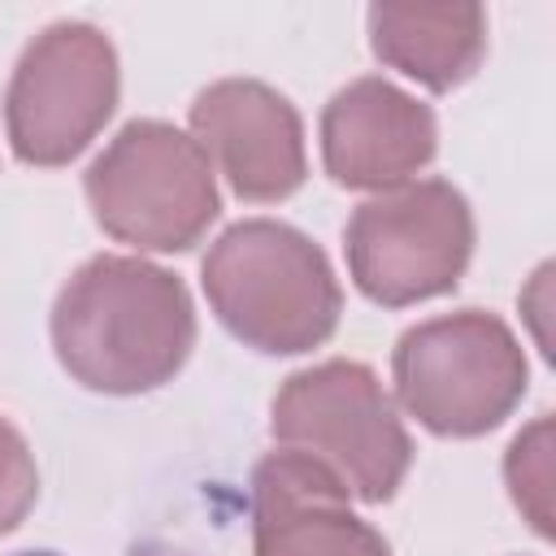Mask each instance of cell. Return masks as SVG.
<instances>
[{"label": "cell", "instance_id": "1", "mask_svg": "<svg viewBox=\"0 0 556 556\" xmlns=\"http://www.w3.org/2000/svg\"><path fill=\"white\" fill-rule=\"evenodd\" d=\"M52 343L91 391L135 395L178 374L195 343L187 287L139 256H91L56 295Z\"/></svg>", "mask_w": 556, "mask_h": 556}, {"label": "cell", "instance_id": "2", "mask_svg": "<svg viewBox=\"0 0 556 556\" xmlns=\"http://www.w3.org/2000/svg\"><path fill=\"white\" fill-rule=\"evenodd\" d=\"M204 291L213 313L261 352L317 348L343 308L321 248L269 217L239 222L213 243Z\"/></svg>", "mask_w": 556, "mask_h": 556}, {"label": "cell", "instance_id": "3", "mask_svg": "<svg viewBox=\"0 0 556 556\" xmlns=\"http://www.w3.org/2000/svg\"><path fill=\"white\" fill-rule=\"evenodd\" d=\"M96 222L135 248L182 252L217 217L208 152L169 122H130L87 169Z\"/></svg>", "mask_w": 556, "mask_h": 556}, {"label": "cell", "instance_id": "4", "mask_svg": "<svg viewBox=\"0 0 556 556\" xmlns=\"http://www.w3.org/2000/svg\"><path fill=\"white\" fill-rule=\"evenodd\" d=\"M274 434L282 447L326 465L348 495L382 504L408 473L413 443L378 387L356 361H326L287 378L274 400Z\"/></svg>", "mask_w": 556, "mask_h": 556}, {"label": "cell", "instance_id": "5", "mask_svg": "<svg viewBox=\"0 0 556 556\" xmlns=\"http://www.w3.org/2000/svg\"><path fill=\"white\" fill-rule=\"evenodd\" d=\"M395 391L434 434H482L526 391V361L500 317L452 313L413 326L395 348Z\"/></svg>", "mask_w": 556, "mask_h": 556}, {"label": "cell", "instance_id": "6", "mask_svg": "<svg viewBox=\"0 0 556 556\" xmlns=\"http://www.w3.org/2000/svg\"><path fill=\"white\" fill-rule=\"evenodd\" d=\"M473 248V217L452 182H404L365 200L348 222V265L378 304H413L447 291Z\"/></svg>", "mask_w": 556, "mask_h": 556}, {"label": "cell", "instance_id": "7", "mask_svg": "<svg viewBox=\"0 0 556 556\" xmlns=\"http://www.w3.org/2000/svg\"><path fill=\"white\" fill-rule=\"evenodd\" d=\"M117 100L113 43L87 22H56L22 52L9 83V139L30 165H65Z\"/></svg>", "mask_w": 556, "mask_h": 556}, {"label": "cell", "instance_id": "8", "mask_svg": "<svg viewBox=\"0 0 556 556\" xmlns=\"http://www.w3.org/2000/svg\"><path fill=\"white\" fill-rule=\"evenodd\" d=\"M195 143L217 156L230 187L248 200H282L304 182V139L295 109L252 78H226L191 104Z\"/></svg>", "mask_w": 556, "mask_h": 556}, {"label": "cell", "instance_id": "9", "mask_svg": "<svg viewBox=\"0 0 556 556\" xmlns=\"http://www.w3.org/2000/svg\"><path fill=\"white\" fill-rule=\"evenodd\" d=\"M256 556H391L348 508V486L304 452H269L252 473Z\"/></svg>", "mask_w": 556, "mask_h": 556}, {"label": "cell", "instance_id": "10", "mask_svg": "<svg viewBox=\"0 0 556 556\" xmlns=\"http://www.w3.org/2000/svg\"><path fill=\"white\" fill-rule=\"evenodd\" d=\"M321 152L343 187H395L434 156V117L400 87L356 78L321 113Z\"/></svg>", "mask_w": 556, "mask_h": 556}, {"label": "cell", "instance_id": "11", "mask_svg": "<svg viewBox=\"0 0 556 556\" xmlns=\"http://www.w3.org/2000/svg\"><path fill=\"white\" fill-rule=\"evenodd\" d=\"M369 30L382 61L434 91L469 78L486 43L478 4H374Z\"/></svg>", "mask_w": 556, "mask_h": 556}, {"label": "cell", "instance_id": "12", "mask_svg": "<svg viewBox=\"0 0 556 556\" xmlns=\"http://www.w3.org/2000/svg\"><path fill=\"white\" fill-rule=\"evenodd\" d=\"M35 460H30V447L26 439L0 417V534L13 530L26 508L35 504Z\"/></svg>", "mask_w": 556, "mask_h": 556}, {"label": "cell", "instance_id": "13", "mask_svg": "<svg viewBox=\"0 0 556 556\" xmlns=\"http://www.w3.org/2000/svg\"><path fill=\"white\" fill-rule=\"evenodd\" d=\"M130 556H191V552H182L174 543H161V539H148V543H135Z\"/></svg>", "mask_w": 556, "mask_h": 556}, {"label": "cell", "instance_id": "14", "mask_svg": "<svg viewBox=\"0 0 556 556\" xmlns=\"http://www.w3.org/2000/svg\"><path fill=\"white\" fill-rule=\"evenodd\" d=\"M17 556H56V552H17Z\"/></svg>", "mask_w": 556, "mask_h": 556}]
</instances>
